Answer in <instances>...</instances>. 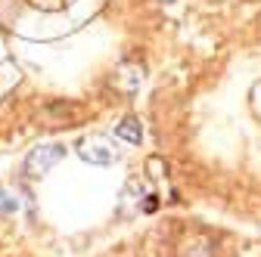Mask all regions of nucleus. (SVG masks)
I'll use <instances>...</instances> for the list:
<instances>
[{"mask_svg":"<svg viewBox=\"0 0 261 257\" xmlns=\"http://www.w3.org/2000/svg\"><path fill=\"white\" fill-rule=\"evenodd\" d=\"M65 155V146H59V143H44V146H35L28 152V158L22 162V174L28 177V180H41L59 158Z\"/></svg>","mask_w":261,"mask_h":257,"instance_id":"f257e3e1","label":"nucleus"},{"mask_svg":"<svg viewBox=\"0 0 261 257\" xmlns=\"http://www.w3.org/2000/svg\"><path fill=\"white\" fill-rule=\"evenodd\" d=\"M78 155L84 158V162H90V165H112V162L121 158V152H118V146L112 143L109 134H93V137L81 140L78 143Z\"/></svg>","mask_w":261,"mask_h":257,"instance_id":"f03ea898","label":"nucleus"},{"mask_svg":"<svg viewBox=\"0 0 261 257\" xmlns=\"http://www.w3.org/2000/svg\"><path fill=\"white\" fill-rule=\"evenodd\" d=\"M215 236L205 230H190L174 248V257H215Z\"/></svg>","mask_w":261,"mask_h":257,"instance_id":"7ed1b4c3","label":"nucleus"},{"mask_svg":"<svg viewBox=\"0 0 261 257\" xmlns=\"http://www.w3.org/2000/svg\"><path fill=\"white\" fill-rule=\"evenodd\" d=\"M112 84H115L121 93L134 96L137 87L143 84V69H140V66H130V62H124V66H118V72L112 75Z\"/></svg>","mask_w":261,"mask_h":257,"instance_id":"20e7f679","label":"nucleus"},{"mask_svg":"<svg viewBox=\"0 0 261 257\" xmlns=\"http://www.w3.org/2000/svg\"><path fill=\"white\" fill-rule=\"evenodd\" d=\"M115 134H121L130 146H137L140 143V137H143V131H140V121L137 118H124L118 127H115Z\"/></svg>","mask_w":261,"mask_h":257,"instance_id":"39448f33","label":"nucleus"},{"mask_svg":"<svg viewBox=\"0 0 261 257\" xmlns=\"http://www.w3.org/2000/svg\"><path fill=\"white\" fill-rule=\"evenodd\" d=\"M16 211H19V196L7 186H0V214H16Z\"/></svg>","mask_w":261,"mask_h":257,"instance_id":"423d86ee","label":"nucleus"}]
</instances>
